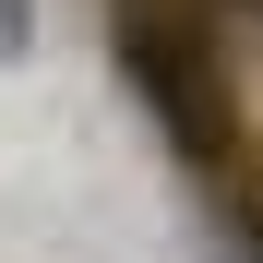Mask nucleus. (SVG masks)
I'll return each mask as SVG.
<instances>
[{
	"label": "nucleus",
	"instance_id": "obj_1",
	"mask_svg": "<svg viewBox=\"0 0 263 263\" xmlns=\"http://www.w3.org/2000/svg\"><path fill=\"white\" fill-rule=\"evenodd\" d=\"M132 84L156 96V120H167L180 156H228V84H215L203 36L180 12H132Z\"/></svg>",
	"mask_w": 263,
	"mask_h": 263
}]
</instances>
